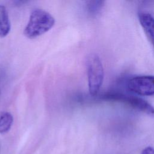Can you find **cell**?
<instances>
[{
  "mask_svg": "<svg viewBox=\"0 0 154 154\" xmlns=\"http://www.w3.org/2000/svg\"><path fill=\"white\" fill-rule=\"evenodd\" d=\"M54 24L55 19L50 13L42 9H35L30 14L23 34L29 38H34L48 32Z\"/></svg>",
  "mask_w": 154,
  "mask_h": 154,
  "instance_id": "6da1fadb",
  "label": "cell"
},
{
  "mask_svg": "<svg viewBox=\"0 0 154 154\" xmlns=\"http://www.w3.org/2000/svg\"><path fill=\"white\" fill-rule=\"evenodd\" d=\"M141 154H154V148L147 147L142 150Z\"/></svg>",
  "mask_w": 154,
  "mask_h": 154,
  "instance_id": "9c48e42d",
  "label": "cell"
},
{
  "mask_svg": "<svg viewBox=\"0 0 154 154\" xmlns=\"http://www.w3.org/2000/svg\"><path fill=\"white\" fill-rule=\"evenodd\" d=\"M127 86L129 91L143 96L154 95V76H135L129 79Z\"/></svg>",
  "mask_w": 154,
  "mask_h": 154,
  "instance_id": "277c9868",
  "label": "cell"
},
{
  "mask_svg": "<svg viewBox=\"0 0 154 154\" xmlns=\"http://www.w3.org/2000/svg\"><path fill=\"white\" fill-rule=\"evenodd\" d=\"M11 25L7 11L3 5H0V37H4L10 31Z\"/></svg>",
  "mask_w": 154,
  "mask_h": 154,
  "instance_id": "8992f818",
  "label": "cell"
},
{
  "mask_svg": "<svg viewBox=\"0 0 154 154\" xmlns=\"http://www.w3.org/2000/svg\"><path fill=\"white\" fill-rule=\"evenodd\" d=\"M88 90L94 96L99 93L104 78V70L102 61L95 54H90L86 61Z\"/></svg>",
  "mask_w": 154,
  "mask_h": 154,
  "instance_id": "7a4b0ae2",
  "label": "cell"
},
{
  "mask_svg": "<svg viewBox=\"0 0 154 154\" xmlns=\"http://www.w3.org/2000/svg\"><path fill=\"white\" fill-rule=\"evenodd\" d=\"M138 19L147 38L154 49V17L149 13L140 12Z\"/></svg>",
  "mask_w": 154,
  "mask_h": 154,
  "instance_id": "5b68a950",
  "label": "cell"
},
{
  "mask_svg": "<svg viewBox=\"0 0 154 154\" xmlns=\"http://www.w3.org/2000/svg\"><path fill=\"white\" fill-rule=\"evenodd\" d=\"M13 123V117L8 112H5L0 116V134L9 131Z\"/></svg>",
  "mask_w": 154,
  "mask_h": 154,
  "instance_id": "52a82bcc",
  "label": "cell"
},
{
  "mask_svg": "<svg viewBox=\"0 0 154 154\" xmlns=\"http://www.w3.org/2000/svg\"><path fill=\"white\" fill-rule=\"evenodd\" d=\"M100 99L105 100L120 102L148 116H154V107L144 99L137 96L117 92H108L103 94Z\"/></svg>",
  "mask_w": 154,
  "mask_h": 154,
  "instance_id": "3957f363",
  "label": "cell"
},
{
  "mask_svg": "<svg viewBox=\"0 0 154 154\" xmlns=\"http://www.w3.org/2000/svg\"><path fill=\"white\" fill-rule=\"evenodd\" d=\"M103 4L102 1H88L86 2L87 10L91 15L97 14L102 8Z\"/></svg>",
  "mask_w": 154,
  "mask_h": 154,
  "instance_id": "ba28073f",
  "label": "cell"
}]
</instances>
